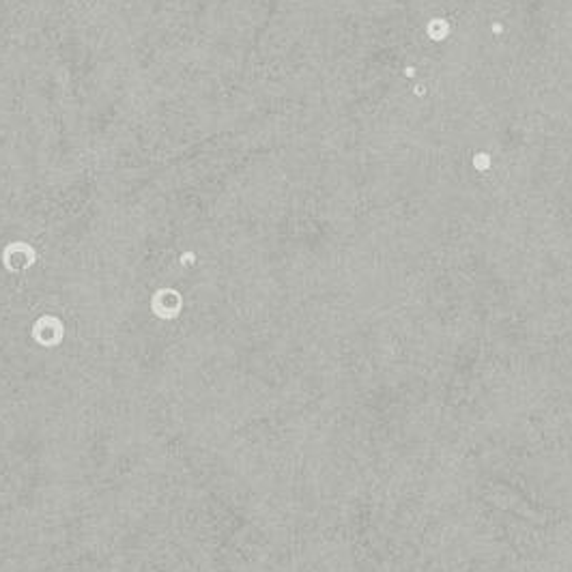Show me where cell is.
I'll use <instances>...</instances> for the list:
<instances>
[{
	"label": "cell",
	"mask_w": 572,
	"mask_h": 572,
	"mask_svg": "<svg viewBox=\"0 0 572 572\" xmlns=\"http://www.w3.org/2000/svg\"><path fill=\"white\" fill-rule=\"evenodd\" d=\"M426 33H428V37L432 41H443L450 35V24L443 18H432L428 22V26H426Z\"/></svg>",
	"instance_id": "1"
},
{
	"label": "cell",
	"mask_w": 572,
	"mask_h": 572,
	"mask_svg": "<svg viewBox=\"0 0 572 572\" xmlns=\"http://www.w3.org/2000/svg\"><path fill=\"white\" fill-rule=\"evenodd\" d=\"M493 33H495V35H501V24H499V22H495V24H493Z\"/></svg>",
	"instance_id": "4"
},
{
	"label": "cell",
	"mask_w": 572,
	"mask_h": 572,
	"mask_svg": "<svg viewBox=\"0 0 572 572\" xmlns=\"http://www.w3.org/2000/svg\"><path fill=\"white\" fill-rule=\"evenodd\" d=\"M404 76L413 78V76H415V69H413V67H407V69H404Z\"/></svg>",
	"instance_id": "5"
},
{
	"label": "cell",
	"mask_w": 572,
	"mask_h": 572,
	"mask_svg": "<svg viewBox=\"0 0 572 572\" xmlns=\"http://www.w3.org/2000/svg\"><path fill=\"white\" fill-rule=\"evenodd\" d=\"M413 93H415V95H424V93H426V86H415Z\"/></svg>",
	"instance_id": "3"
},
{
	"label": "cell",
	"mask_w": 572,
	"mask_h": 572,
	"mask_svg": "<svg viewBox=\"0 0 572 572\" xmlns=\"http://www.w3.org/2000/svg\"><path fill=\"white\" fill-rule=\"evenodd\" d=\"M471 164H473V168L477 170V172H486L488 168H490V155L488 153H475L473 155V159H471Z\"/></svg>",
	"instance_id": "2"
}]
</instances>
